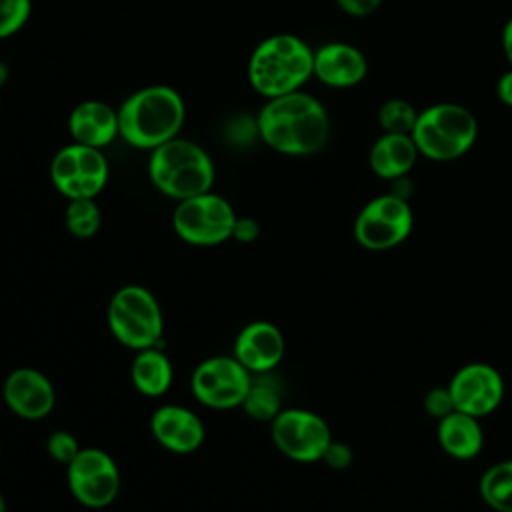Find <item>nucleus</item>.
<instances>
[{"mask_svg": "<svg viewBox=\"0 0 512 512\" xmlns=\"http://www.w3.org/2000/svg\"><path fill=\"white\" fill-rule=\"evenodd\" d=\"M256 132L278 154L310 156L324 148L330 118L320 100L298 90L266 100L256 116Z\"/></svg>", "mask_w": 512, "mask_h": 512, "instance_id": "1", "label": "nucleus"}, {"mask_svg": "<svg viewBox=\"0 0 512 512\" xmlns=\"http://www.w3.org/2000/svg\"><path fill=\"white\" fill-rule=\"evenodd\" d=\"M116 110L118 136L128 146L148 152L176 138L186 122L184 98L166 84H152L132 92Z\"/></svg>", "mask_w": 512, "mask_h": 512, "instance_id": "2", "label": "nucleus"}, {"mask_svg": "<svg viewBox=\"0 0 512 512\" xmlns=\"http://www.w3.org/2000/svg\"><path fill=\"white\" fill-rule=\"evenodd\" d=\"M314 76V50L282 32L256 44L248 58V82L266 100L298 92Z\"/></svg>", "mask_w": 512, "mask_h": 512, "instance_id": "3", "label": "nucleus"}, {"mask_svg": "<svg viewBox=\"0 0 512 512\" xmlns=\"http://www.w3.org/2000/svg\"><path fill=\"white\" fill-rule=\"evenodd\" d=\"M214 176L210 154L188 138L176 136L154 148L148 158L152 186L176 202L212 190Z\"/></svg>", "mask_w": 512, "mask_h": 512, "instance_id": "4", "label": "nucleus"}, {"mask_svg": "<svg viewBox=\"0 0 512 512\" xmlns=\"http://www.w3.org/2000/svg\"><path fill=\"white\" fill-rule=\"evenodd\" d=\"M410 136L422 156L448 162L464 156L472 148L478 136V124L468 108L442 102L418 112Z\"/></svg>", "mask_w": 512, "mask_h": 512, "instance_id": "5", "label": "nucleus"}, {"mask_svg": "<svg viewBox=\"0 0 512 512\" xmlns=\"http://www.w3.org/2000/svg\"><path fill=\"white\" fill-rule=\"evenodd\" d=\"M106 320L112 336L134 352L160 346L162 342V308L144 286L126 284L118 288L108 302Z\"/></svg>", "mask_w": 512, "mask_h": 512, "instance_id": "6", "label": "nucleus"}, {"mask_svg": "<svg viewBox=\"0 0 512 512\" xmlns=\"http://www.w3.org/2000/svg\"><path fill=\"white\" fill-rule=\"evenodd\" d=\"M238 214L232 204L208 190L180 200L172 214V228L180 240L192 246H218L232 238Z\"/></svg>", "mask_w": 512, "mask_h": 512, "instance_id": "7", "label": "nucleus"}, {"mask_svg": "<svg viewBox=\"0 0 512 512\" xmlns=\"http://www.w3.org/2000/svg\"><path fill=\"white\" fill-rule=\"evenodd\" d=\"M48 174L52 186L68 200L96 198L108 182L110 166L100 148L72 142L52 156Z\"/></svg>", "mask_w": 512, "mask_h": 512, "instance_id": "8", "label": "nucleus"}, {"mask_svg": "<svg viewBox=\"0 0 512 512\" xmlns=\"http://www.w3.org/2000/svg\"><path fill=\"white\" fill-rule=\"evenodd\" d=\"M414 224L412 210L400 194L372 198L356 216V242L372 252H384L402 244Z\"/></svg>", "mask_w": 512, "mask_h": 512, "instance_id": "9", "label": "nucleus"}, {"mask_svg": "<svg viewBox=\"0 0 512 512\" xmlns=\"http://www.w3.org/2000/svg\"><path fill=\"white\" fill-rule=\"evenodd\" d=\"M270 436L286 458L302 464L322 460L334 440L326 420L306 408H282L270 422Z\"/></svg>", "mask_w": 512, "mask_h": 512, "instance_id": "10", "label": "nucleus"}, {"mask_svg": "<svg viewBox=\"0 0 512 512\" xmlns=\"http://www.w3.org/2000/svg\"><path fill=\"white\" fill-rule=\"evenodd\" d=\"M252 372H248L234 356H210L202 360L192 376L190 390L192 396L214 410L240 408L252 382Z\"/></svg>", "mask_w": 512, "mask_h": 512, "instance_id": "11", "label": "nucleus"}, {"mask_svg": "<svg viewBox=\"0 0 512 512\" xmlns=\"http://www.w3.org/2000/svg\"><path fill=\"white\" fill-rule=\"evenodd\" d=\"M66 482L72 496L86 508L110 506L120 492V470L114 458L102 448H80L66 466Z\"/></svg>", "mask_w": 512, "mask_h": 512, "instance_id": "12", "label": "nucleus"}, {"mask_svg": "<svg viewBox=\"0 0 512 512\" xmlns=\"http://www.w3.org/2000/svg\"><path fill=\"white\" fill-rule=\"evenodd\" d=\"M448 392L454 410L482 418L492 414L504 396V382L496 368L484 362L462 366L450 380Z\"/></svg>", "mask_w": 512, "mask_h": 512, "instance_id": "13", "label": "nucleus"}, {"mask_svg": "<svg viewBox=\"0 0 512 512\" xmlns=\"http://www.w3.org/2000/svg\"><path fill=\"white\" fill-rule=\"evenodd\" d=\"M2 398L10 412L24 420H42L56 406V390L50 378L30 366L12 370L2 386Z\"/></svg>", "mask_w": 512, "mask_h": 512, "instance_id": "14", "label": "nucleus"}, {"mask_svg": "<svg viewBox=\"0 0 512 512\" xmlns=\"http://www.w3.org/2000/svg\"><path fill=\"white\" fill-rule=\"evenodd\" d=\"M286 342L280 328L266 320L246 324L234 340L232 356L252 374L272 372L284 358Z\"/></svg>", "mask_w": 512, "mask_h": 512, "instance_id": "15", "label": "nucleus"}, {"mask_svg": "<svg viewBox=\"0 0 512 512\" xmlns=\"http://www.w3.org/2000/svg\"><path fill=\"white\" fill-rule=\"evenodd\" d=\"M150 430L154 440L174 454L196 452L206 438L202 418L190 408L178 404H164L156 408L150 418Z\"/></svg>", "mask_w": 512, "mask_h": 512, "instance_id": "16", "label": "nucleus"}, {"mask_svg": "<svg viewBox=\"0 0 512 512\" xmlns=\"http://www.w3.org/2000/svg\"><path fill=\"white\" fill-rule=\"evenodd\" d=\"M364 54L346 42H328L314 50V76L330 88H350L366 78Z\"/></svg>", "mask_w": 512, "mask_h": 512, "instance_id": "17", "label": "nucleus"}, {"mask_svg": "<svg viewBox=\"0 0 512 512\" xmlns=\"http://www.w3.org/2000/svg\"><path fill=\"white\" fill-rule=\"evenodd\" d=\"M72 142L104 150L118 138V110L102 100L78 102L68 116Z\"/></svg>", "mask_w": 512, "mask_h": 512, "instance_id": "18", "label": "nucleus"}, {"mask_svg": "<svg viewBox=\"0 0 512 512\" xmlns=\"http://www.w3.org/2000/svg\"><path fill=\"white\" fill-rule=\"evenodd\" d=\"M418 148L410 134L384 132L370 148L368 162L376 176L396 180L408 174L418 158Z\"/></svg>", "mask_w": 512, "mask_h": 512, "instance_id": "19", "label": "nucleus"}, {"mask_svg": "<svg viewBox=\"0 0 512 512\" xmlns=\"http://www.w3.org/2000/svg\"><path fill=\"white\" fill-rule=\"evenodd\" d=\"M436 434L442 450L456 460H470L478 456L484 444V432L478 418L458 410L440 418Z\"/></svg>", "mask_w": 512, "mask_h": 512, "instance_id": "20", "label": "nucleus"}, {"mask_svg": "<svg viewBox=\"0 0 512 512\" xmlns=\"http://www.w3.org/2000/svg\"><path fill=\"white\" fill-rule=\"evenodd\" d=\"M130 378L134 388L148 398L164 396L174 382V368L168 354L160 348L138 350L130 366Z\"/></svg>", "mask_w": 512, "mask_h": 512, "instance_id": "21", "label": "nucleus"}, {"mask_svg": "<svg viewBox=\"0 0 512 512\" xmlns=\"http://www.w3.org/2000/svg\"><path fill=\"white\" fill-rule=\"evenodd\" d=\"M240 408L256 422H272L280 414L282 386L272 376V372L252 376L250 388Z\"/></svg>", "mask_w": 512, "mask_h": 512, "instance_id": "22", "label": "nucleus"}, {"mask_svg": "<svg viewBox=\"0 0 512 512\" xmlns=\"http://www.w3.org/2000/svg\"><path fill=\"white\" fill-rule=\"evenodd\" d=\"M480 496L496 512H512V460L490 466L480 478Z\"/></svg>", "mask_w": 512, "mask_h": 512, "instance_id": "23", "label": "nucleus"}, {"mask_svg": "<svg viewBox=\"0 0 512 512\" xmlns=\"http://www.w3.org/2000/svg\"><path fill=\"white\" fill-rule=\"evenodd\" d=\"M64 224L72 236L92 238L102 224V214L96 204V198L68 200V206L64 210Z\"/></svg>", "mask_w": 512, "mask_h": 512, "instance_id": "24", "label": "nucleus"}, {"mask_svg": "<svg viewBox=\"0 0 512 512\" xmlns=\"http://www.w3.org/2000/svg\"><path fill=\"white\" fill-rule=\"evenodd\" d=\"M416 118L418 112L414 110V106L402 98H390L378 110V122L382 130L392 134H410Z\"/></svg>", "mask_w": 512, "mask_h": 512, "instance_id": "25", "label": "nucleus"}, {"mask_svg": "<svg viewBox=\"0 0 512 512\" xmlns=\"http://www.w3.org/2000/svg\"><path fill=\"white\" fill-rule=\"evenodd\" d=\"M32 14V0H0V40L20 32Z\"/></svg>", "mask_w": 512, "mask_h": 512, "instance_id": "26", "label": "nucleus"}, {"mask_svg": "<svg viewBox=\"0 0 512 512\" xmlns=\"http://www.w3.org/2000/svg\"><path fill=\"white\" fill-rule=\"evenodd\" d=\"M46 450H48V456L64 466H68L74 456L80 452V444L76 440V436L68 430H56L48 436V442H46Z\"/></svg>", "mask_w": 512, "mask_h": 512, "instance_id": "27", "label": "nucleus"}, {"mask_svg": "<svg viewBox=\"0 0 512 512\" xmlns=\"http://www.w3.org/2000/svg\"><path fill=\"white\" fill-rule=\"evenodd\" d=\"M424 408L430 416L434 418H444L446 414H450L454 410V404H452V396L448 392V388H434L426 394L424 398Z\"/></svg>", "mask_w": 512, "mask_h": 512, "instance_id": "28", "label": "nucleus"}, {"mask_svg": "<svg viewBox=\"0 0 512 512\" xmlns=\"http://www.w3.org/2000/svg\"><path fill=\"white\" fill-rule=\"evenodd\" d=\"M322 462H326V464H328L330 468H334V470H342V468L350 466V462H352V450H350L348 444L332 440V442L328 444L324 456H322Z\"/></svg>", "mask_w": 512, "mask_h": 512, "instance_id": "29", "label": "nucleus"}, {"mask_svg": "<svg viewBox=\"0 0 512 512\" xmlns=\"http://www.w3.org/2000/svg\"><path fill=\"white\" fill-rule=\"evenodd\" d=\"M260 234V224L250 218V216H238L234 222V230H232V238L242 242V244H250L258 238Z\"/></svg>", "mask_w": 512, "mask_h": 512, "instance_id": "30", "label": "nucleus"}, {"mask_svg": "<svg viewBox=\"0 0 512 512\" xmlns=\"http://www.w3.org/2000/svg\"><path fill=\"white\" fill-rule=\"evenodd\" d=\"M336 4L348 16H368L382 4V0H336Z\"/></svg>", "mask_w": 512, "mask_h": 512, "instance_id": "31", "label": "nucleus"}, {"mask_svg": "<svg viewBox=\"0 0 512 512\" xmlns=\"http://www.w3.org/2000/svg\"><path fill=\"white\" fill-rule=\"evenodd\" d=\"M496 94L498 98L512 108V70L502 74L500 80H498V86H496Z\"/></svg>", "mask_w": 512, "mask_h": 512, "instance_id": "32", "label": "nucleus"}, {"mask_svg": "<svg viewBox=\"0 0 512 512\" xmlns=\"http://www.w3.org/2000/svg\"><path fill=\"white\" fill-rule=\"evenodd\" d=\"M502 48H504L508 62L512 64V18L506 22V26L502 30Z\"/></svg>", "mask_w": 512, "mask_h": 512, "instance_id": "33", "label": "nucleus"}, {"mask_svg": "<svg viewBox=\"0 0 512 512\" xmlns=\"http://www.w3.org/2000/svg\"><path fill=\"white\" fill-rule=\"evenodd\" d=\"M8 78H10V70H8L6 62H2V60H0V88L8 82Z\"/></svg>", "mask_w": 512, "mask_h": 512, "instance_id": "34", "label": "nucleus"}, {"mask_svg": "<svg viewBox=\"0 0 512 512\" xmlns=\"http://www.w3.org/2000/svg\"><path fill=\"white\" fill-rule=\"evenodd\" d=\"M0 512H8V510H6V502H4V496H2V494H0Z\"/></svg>", "mask_w": 512, "mask_h": 512, "instance_id": "35", "label": "nucleus"}]
</instances>
